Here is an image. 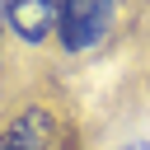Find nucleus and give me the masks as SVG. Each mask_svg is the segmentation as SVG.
Segmentation results:
<instances>
[{
    "label": "nucleus",
    "mask_w": 150,
    "mask_h": 150,
    "mask_svg": "<svg viewBox=\"0 0 150 150\" xmlns=\"http://www.w3.org/2000/svg\"><path fill=\"white\" fill-rule=\"evenodd\" d=\"M112 19H117V0H66V9H61V47L66 52H89V47H98L103 38H108V28H112Z\"/></svg>",
    "instance_id": "1"
},
{
    "label": "nucleus",
    "mask_w": 150,
    "mask_h": 150,
    "mask_svg": "<svg viewBox=\"0 0 150 150\" xmlns=\"http://www.w3.org/2000/svg\"><path fill=\"white\" fill-rule=\"evenodd\" d=\"M66 0H5V19L23 42H42L61 28Z\"/></svg>",
    "instance_id": "2"
},
{
    "label": "nucleus",
    "mask_w": 150,
    "mask_h": 150,
    "mask_svg": "<svg viewBox=\"0 0 150 150\" xmlns=\"http://www.w3.org/2000/svg\"><path fill=\"white\" fill-rule=\"evenodd\" d=\"M0 150H52V117L47 112H23L5 131Z\"/></svg>",
    "instance_id": "3"
},
{
    "label": "nucleus",
    "mask_w": 150,
    "mask_h": 150,
    "mask_svg": "<svg viewBox=\"0 0 150 150\" xmlns=\"http://www.w3.org/2000/svg\"><path fill=\"white\" fill-rule=\"evenodd\" d=\"M122 150H150V145H145V141H131V145H122Z\"/></svg>",
    "instance_id": "4"
},
{
    "label": "nucleus",
    "mask_w": 150,
    "mask_h": 150,
    "mask_svg": "<svg viewBox=\"0 0 150 150\" xmlns=\"http://www.w3.org/2000/svg\"><path fill=\"white\" fill-rule=\"evenodd\" d=\"M0 19H5V5H0Z\"/></svg>",
    "instance_id": "5"
}]
</instances>
